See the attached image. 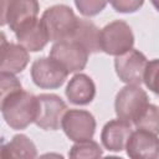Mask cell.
<instances>
[{"label": "cell", "instance_id": "1", "mask_svg": "<svg viewBox=\"0 0 159 159\" xmlns=\"http://www.w3.org/2000/svg\"><path fill=\"white\" fill-rule=\"evenodd\" d=\"M1 114L6 124L15 130L35 123L37 114V96L27 91H17L1 98Z\"/></svg>", "mask_w": 159, "mask_h": 159}, {"label": "cell", "instance_id": "2", "mask_svg": "<svg viewBox=\"0 0 159 159\" xmlns=\"http://www.w3.org/2000/svg\"><path fill=\"white\" fill-rule=\"evenodd\" d=\"M41 20L52 42L71 40L78 22V17L75 15L73 10L65 4L47 7Z\"/></svg>", "mask_w": 159, "mask_h": 159}, {"label": "cell", "instance_id": "3", "mask_svg": "<svg viewBox=\"0 0 159 159\" xmlns=\"http://www.w3.org/2000/svg\"><path fill=\"white\" fill-rule=\"evenodd\" d=\"M149 104L147 92L140 86H124L114 99V111L119 119L133 123L140 117Z\"/></svg>", "mask_w": 159, "mask_h": 159}, {"label": "cell", "instance_id": "4", "mask_svg": "<svg viewBox=\"0 0 159 159\" xmlns=\"http://www.w3.org/2000/svg\"><path fill=\"white\" fill-rule=\"evenodd\" d=\"M134 35L123 20H114L101 29V51L111 56H120L133 48Z\"/></svg>", "mask_w": 159, "mask_h": 159}, {"label": "cell", "instance_id": "5", "mask_svg": "<svg viewBox=\"0 0 159 159\" xmlns=\"http://www.w3.org/2000/svg\"><path fill=\"white\" fill-rule=\"evenodd\" d=\"M40 5L35 0H4L0 4V24L12 32L37 19Z\"/></svg>", "mask_w": 159, "mask_h": 159}, {"label": "cell", "instance_id": "6", "mask_svg": "<svg viewBox=\"0 0 159 159\" xmlns=\"http://www.w3.org/2000/svg\"><path fill=\"white\" fill-rule=\"evenodd\" d=\"M67 111V104L60 96L55 93H41L37 96L35 124L43 130H57Z\"/></svg>", "mask_w": 159, "mask_h": 159}, {"label": "cell", "instance_id": "7", "mask_svg": "<svg viewBox=\"0 0 159 159\" xmlns=\"http://www.w3.org/2000/svg\"><path fill=\"white\" fill-rule=\"evenodd\" d=\"M88 55L89 53L73 40L55 42L50 51V57L67 73L82 71L87 65Z\"/></svg>", "mask_w": 159, "mask_h": 159}, {"label": "cell", "instance_id": "8", "mask_svg": "<svg viewBox=\"0 0 159 159\" xmlns=\"http://www.w3.org/2000/svg\"><path fill=\"white\" fill-rule=\"evenodd\" d=\"M147 65L148 60L145 55L135 48L114 58V70L118 78L129 86H140Z\"/></svg>", "mask_w": 159, "mask_h": 159}, {"label": "cell", "instance_id": "9", "mask_svg": "<svg viewBox=\"0 0 159 159\" xmlns=\"http://www.w3.org/2000/svg\"><path fill=\"white\" fill-rule=\"evenodd\" d=\"M61 128L68 139L78 143L91 140L96 132V119L86 109H68L61 123Z\"/></svg>", "mask_w": 159, "mask_h": 159}, {"label": "cell", "instance_id": "10", "mask_svg": "<svg viewBox=\"0 0 159 159\" xmlns=\"http://www.w3.org/2000/svg\"><path fill=\"white\" fill-rule=\"evenodd\" d=\"M68 73L50 56L40 57L32 62L31 78L32 82L42 89H56L60 88Z\"/></svg>", "mask_w": 159, "mask_h": 159}, {"label": "cell", "instance_id": "11", "mask_svg": "<svg viewBox=\"0 0 159 159\" xmlns=\"http://www.w3.org/2000/svg\"><path fill=\"white\" fill-rule=\"evenodd\" d=\"M129 159H159V138L147 130L132 132L127 147Z\"/></svg>", "mask_w": 159, "mask_h": 159}, {"label": "cell", "instance_id": "12", "mask_svg": "<svg viewBox=\"0 0 159 159\" xmlns=\"http://www.w3.org/2000/svg\"><path fill=\"white\" fill-rule=\"evenodd\" d=\"M1 36V73L16 75L22 72L30 61L29 51L20 43L7 42L4 32Z\"/></svg>", "mask_w": 159, "mask_h": 159}, {"label": "cell", "instance_id": "13", "mask_svg": "<svg viewBox=\"0 0 159 159\" xmlns=\"http://www.w3.org/2000/svg\"><path fill=\"white\" fill-rule=\"evenodd\" d=\"M132 124L119 118L112 119L104 124L101 132V142L103 147L111 152H122L125 149L128 139L132 134Z\"/></svg>", "mask_w": 159, "mask_h": 159}, {"label": "cell", "instance_id": "14", "mask_svg": "<svg viewBox=\"0 0 159 159\" xmlns=\"http://www.w3.org/2000/svg\"><path fill=\"white\" fill-rule=\"evenodd\" d=\"M65 94L72 104L86 106L94 99L96 84L89 76L84 73H76L68 81Z\"/></svg>", "mask_w": 159, "mask_h": 159}, {"label": "cell", "instance_id": "15", "mask_svg": "<svg viewBox=\"0 0 159 159\" xmlns=\"http://www.w3.org/2000/svg\"><path fill=\"white\" fill-rule=\"evenodd\" d=\"M15 36L17 42L30 52L41 51L50 41L41 19H36L29 22L17 32H15Z\"/></svg>", "mask_w": 159, "mask_h": 159}, {"label": "cell", "instance_id": "16", "mask_svg": "<svg viewBox=\"0 0 159 159\" xmlns=\"http://www.w3.org/2000/svg\"><path fill=\"white\" fill-rule=\"evenodd\" d=\"M35 143L25 134H16L1 145V159H36Z\"/></svg>", "mask_w": 159, "mask_h": 159}, {"label": "cell", "instance_id": "17", "mask_svg": "<svg viewBox=\"0 0 159 159\" xmlns=\"http://www.w3.org/2000/svg\"><path fill=\"white\" fill-rule=\"evenodd\" d=\"M71 40L80 43L88 53H96L101 51V30L94 22L89 20L78 19Z\"/></svg>", "mask_w": 159, "mask_h": 159}, {"label": "cell", "instance_id": "18", "mask_svg": "<svg viewBox=\"0 0 159 159\" xmlns=\"http://www.w3.org/2000/svg\"><path fill=\"white\" fill-rule=\"evenodd\" d=\"M102 153L103 150L99 147V144L91 139L86 142L75 143L68 152V158L70 159H101Z\"/></svg>", "mask_w": 159, "mask_h": 159}, {"label": "cell", "instance_id": "19", "mask_svg": "<svg viewBox=\"0 0 159 159\" xmlns=\"http://www.w3.org/2000/svg\"><path fill=\"white\" fill-rule=\"evenodd\" d=\"M137 129L147 130L153 134H159V107L149 103L140 117L134 122Z\"/></svg>", "mask_w": 159, "mask_h": 159}, {"label": "cell", "instance_id": "20", "mask_svg": "<svg viewBox=\"0 0 159 159\" xmlns=\"http://www.w3.org/2000/svg\"><path fill=\"white\" fill-rule=\"evenodd\" d=\"M143 82L149 91L159 94V58H154L148 62Z\"/></svg>", "mask_w": 159, "mask_h": 159}, {"label": "cell", "instance_id": "21", "mask_svg": "<svg viewBox=\"0 0 159 159\" xmlns=\"http://www.w3.org/2000/svg\"><path fill=\"white\" fill-rule=\"evenodd\" d=\"M75 6L78 9V11L84 16H94L99 14L106 6V1L99 0H76Z\"/></svg>", "mask_w": 159, "mask_h": 159}, {"label": "cell", "instance_id": "22", "mask_svg": "<svg viewBox=\"0 0 159 159\" xmlns=\"http://www.w3.org/2000/svg\"><path fill=\"white\" fill-rule=\"evenodd\" d=\"M0 80H1V87H0L1 98L7 96V94H11L14 92H17V91L22 89L21 82L15 77V75L1 73L0 72Z\"/></svg>", "mask_w": 159, "mask_h": 159}, {"label": "cell", "instance_id": "23", "mask_svg": "<svg viewBox=\"0 0 159 159\" xmlns=\"http://www.w3.org/2000/svg\"><path fill=\"white\" fill-rule=\"evenodd\" d=\"M143 4L144 2L142 0H114V1H111L112 7L117 12H122V14L135 12L137 10H139L143 6Z\"/></svg>", "mask_w": 159, "mask_h": 159}, {"label": "cell", "instance_id": "24", "mask_svg": "<svg viewBox=\"0 0 159 159\" xmlns=\"http://www.w3.org/2000/svg\"><path fill=\"white\" fill-rule=\"evenodd\" d=\"M37 159H65L63 155L58 154V153H45L42 155H40Z\"/></svg>", "mask_w": 159, "mask_h": 159}, {"label": "cell", "instance_id": "25", "mask_svg": "<svg viewBox=\"0 0 159 159\" xmlns=\"http://www.w3.org/2000/svg\"><path fill=\"white\" fill-rule=\"evenodd\" d=\"M152 5L159 11V0H153V1H152Z\"/></svg>", "mask_w": 159, "mask_h": 159}, {"label": "cell", "instance_id": "26", "mask_svg": "<svg viewBox=\"0 0 159 159\" xmlns=\"http://www.w3.org/2000/svg\"><path fill=\"white\" fill-rule=\"evenodd\" d=\"M102 159H123V158L117 157V155H108V157H104V158H102Z\"/></svg>", "mask_w": 159, "mask_h": 159}]
</instances>
